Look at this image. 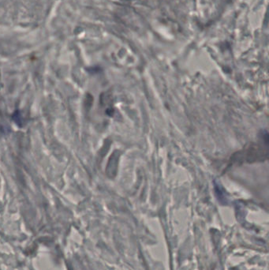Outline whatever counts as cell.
I'll return each mask as SVG.
<instances>
[]
</instances>
